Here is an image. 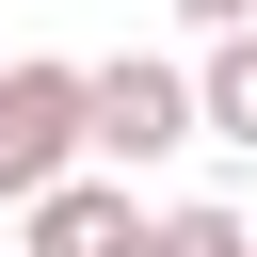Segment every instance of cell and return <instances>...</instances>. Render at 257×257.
<instances>
[{
	"label": "cell",
	"instance_id": "obj_5",
	"mask_svg": "<svg viewBox=\"0 0 257 257\" xmlns=\"http://www.w3.org/2000/svg\"><path fill=\"white\" fill-rule=\"evenodd\" d=\"M145 257H257V225H241V209H209V193H193V209H161V241H145Z\"/></svg>",
	"mask_w": 257,
	"mask_h": 257
},
{
	"label": "cell",
	"instance_id": "obj_1",
	"mask_svg": "<svg viewBox=\"0 0 257 257\" xmlns=\"http://www.w3.org/2000/svg\"><path fill=\"white\" fill-rule=\"evenodd\" d=\"M80 161H96V64H48V48H16V64H0V209L64 193Z\"/></svg>",
	"mask_w": 257,
	"mask_h": 257
},
{
	"label": "cell",
	"instance_id": "obj_3",
	"mask_svg": "<svg viewBox=\"0 0 257 257\" xmlns=\"http://www.w3.org/2000/svg\"><path fill=\"white\" fill-rule=\"evenodd\" d=\"M145 225H161V209H128V177H64V193L16 209L32 257H145Z\"/></svg>",
	"mask_w": 257,
	"mask_h": 257
},
{
	"label": "cell",
	"instance_id": "obj_7",
	"mask_svg": "<svg viewBox=\"0 0 257 257\" xmlns=\"http://www.w3.org/2000/svg\"><path fill=\"white\" fill-rule=\"evenodd\" d=\"M0 257H32V241H0Z\"/></svg>",
	"mask_w": 257,
	"mask_h": 257
},
{
	"label": "cell",
	"instance_id": "obj_2",
	"mask_svg": "<svg viewBox=\"0 0 257 257\" xmlns=\"http://www.w3.org/2000/svg\"><path fill=\"white\" fill-rule=\"evenodd\" d=\"M177 145H209V96H193V64H161V48H112V64H96V161H112V177H161Z\"/></svg>",
	"mask_w": 257,
	"mask_h": 257
},
{
	"label": "cell",
	"instance_id": "obj_6",
	"mask_svg": "<svg viewBox=\"0 0 257 257\" xmlns=\"http://www.w3.org/2000/svg\"><path fill=\"white\" fill-rule=\"evenodd\" d=\"M177 32H257V0H161Z\"/></svg>",
	"mask_w": 257,
	"mask_h": 257
},
{
	"label": "cell",
	"instance_id": "obj_8",
	"mask_svg": "<svg viewBox=\"0 0 257 257\" xmlns=\"http://www.w3.org/2000/svg\"><path fill=\"white\" fill-rule=\"evenodd\" d=\"M0 64H16V48H0Z\"/></svg>",
	"mask_w": 257,
	"mask_h": 257
},
{
	"label": "cell",
	"instance_id": "obj_4",
	"mask_svg": "<svg viewBox=\"0 0 257 257\" xmlns=\"http://www.w3.org/2000/svg\"><path fill=\"white\" fill-rule=\"evenodd\" d=\"M193 96H209V145H241V161H257V32H209Z\"/></svg>",
	"mask_w": 257,
	"mask_h": 257
}]
</instances>
